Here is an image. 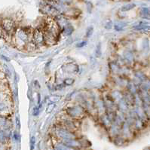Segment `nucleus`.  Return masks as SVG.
<instances>
[{
  "label": "nucleus",
  "instance_id": "obj_1",
  "mask_svg": "<svg viewBox=\"0 0 150 150\" xmlns=\"http://www.w3.org/2000/svg\"><path fill=\"white\" fill-rule=\"evenodd\" d=\"M32 40L35 45H42L45 44L44 33L42 30H36L32 35Z\"/></svg>",
  "mask_w": 150,
  "mask_h": 150
},
{
  "label": "nucleus",
  "instance_id": "obj_5",
  "mask_svg": "<svg viewBox=\"0 0 150 150\" xmlns=\"http://www.w3.org/2000/svg\"><path fill=\"white\" fill-rule=\"evenodd\" d=\"M35 137H33L32 139H31V150L33 149L34 145H35Z\"/></svg>",
  "mask_w": 150,
  "mask_h": 150
},
{
  "label": "nucleus",
  "instance_id": "obj_2",
  "mask_svg": "<svg viewBox=\"0 0 150 150\" xmlns=\"http://www.w3.org/2000/svg\"><path fill=\"white\" fill-rule=\"evenodd\" d=\"M101 45L100 43L98 44V45L97 46V48H96V55H97V57H100L101 55Z\"/></svg>",
  "mask_w": 150,
  "mask_h": 150
},
{
  "label": "nucleus",
  "instance_id": "obj_3",
  "mask_svg": "<svg viewBox=\"0 0 150 150\" xmlns=\"http://www.w3.org/2000/svg\"><path fill=\"white\" fill-rule=\"evenodd\" d=\"M93 30H94V29H93V27H89V28L88 29V30H87V33H86L87 37H89L90 35H91V34L93 33Z\"/></svg>",
  "mask_w": 150,
  "mask_h": 150
},
{
  "label": "nucleus",
  "instance_id": "obj_4",
  "mask_svg": "<svg viewBox=\"0 0 150 150\" xmlns=\"http://www.w3.org/2000/svg\"><path fill=\"white\" fill-rule=\"evenodd\" d=\"M134 6H135V5H134V4H133V5H129V6H125V7H123L122 10H123V11H127V10H130V9L133 8Z\"/></svg>",
  "mask_w": 150,
  "mask_h": 150
}]
</instances>
